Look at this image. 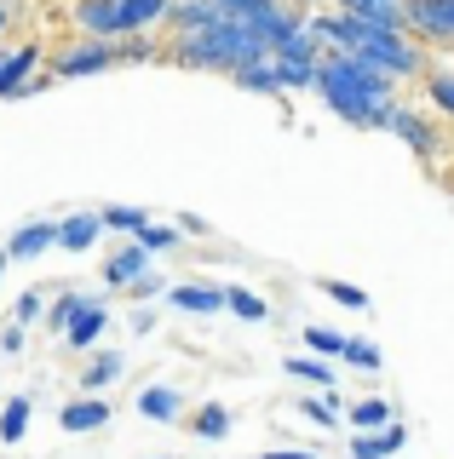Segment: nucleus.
Masks as SVG:
<instances>
[{
  "mask_svg": "<svg viewBox=\"0 0 454 459\" xmlns=\"http://www.w3.org/2000/svg\"><path fill=\"white\" fill-rule=\"evenodd\" d=\"M317 98L328 104V115H339L357 133H391L397 115V75L380 69L362 52H328L317 64Z\"/></svg>",
  "mask_w": 454,
  "mask_h": 459,
  "instance_id": "f257e3e1",
  "label": "nucleus"
},
{
  "mask_svg": "<svg viewBox=\"0 0 454 459\" xmlns=\"http://www.w3.org/2000/svg\"><path fill=\"white\" fill-rule=\"evenodd\" d=\"M167 57L179 69H207V75H236L242 64H259V57H276L271 40L259 35L248 18H219L207 29H184V35L167 40Z\"/></svg>",
  "mask_w": 454,
  "mask_h": 459,
  "instance_id": "f03ea898",
  "label": "nucleus"
},
{
  "mask_svg": "<svg viewBox=\"0 0 454 459\" xmlns=\"http://www.w3.org/2000/svg\"><path fill=\"white\" fill-rule=\"evenodd\" d=\"M362 57H374L380 69H391L397 81H425V47L415 35H408V29H368V40L357 47Z\"/></svg>",
  "mask_w": 454,
  "mask_h": 459,
  "instance_id": "7ed1b4c3",
  "label": "nucleus"
},
{
  "mask_svg": "<svg viewBox=\"0 0 454 459\" xmlns=\"http://www.w3.org/2000/svg\"><path fill=\"white\" fill-rule=\"evenodd\" d=\"M116 64H121V40H98V35H75L69 47L52 52V75L58 81H92Z\"/></svg>",
  "mask_w": 454,
  "mask_h": 459,
  "instance_id": "20e7f679",
  "label": "nucleus"
},
{
  "mask_svg": "<svg viewBox=\"0 0 454 459\" xmlns=\"http://www.w3.org/2000/svg\"><path fill=\"white\" fill-rule=\"evenodd\" d=\"M408 35L437 52H454V0H403Z\"/></svg>",
  "mask_w": 454,
  "mask_h": 459,
  "instance_id": "39448f33",
  "label": "nucleus"
},
{
  "mask_svg": "<svg viewBox=\"0 0 454 459\" xmlns=\"http://www.w3.org/2000/svg\"><path fill=\"white\" fill-rule=\"evenodd\" d=\"M40 64H47L40 40H18V47H0V104H12V98L30 92V81L40 75Z\"/></svg>",
  "mask_w": 454,
  "mask_h": 459,
  "instance_id": "423d86ee",
  "label": "nucleus"
},
{
  "mask_svg": "<svg viewBox=\"0 0 454 459\" xmlns=\"http://www.w3.org/2000/svg\"><path fill=\"white\" fill-rule=\"evenodd\" d=\"M391 133L403 138L420 161H437V155H443V133H437V121H432V115H420V109H408V104H397Z\"/></svg>",
  "mask_w": 454,
  "mask_h": 459,
  "instance_id": "0eeeda50",
  "label": "nucleus"
},
{
  "mask_svg": "<svg viewBox=\"0 0 454 459\" xmlns=\"http://www.w3.org/2000/svg\"><path fill=\"white\" fill-rule=\"evenodd\" d=\"M109 322H116V316H109V305L98 293H87V305L75 310V322H69V333H64V344L69 351H98V344H104V333H109Z\"/></svg>",
  "mask_w": 454,
  "mask_h": 459,
  "instance_id": "6e6552de",
  "label": "nucleus"
},
{
  "mask_svg": "<svg viewBox=\"0 0 454 459\" xmlns=\"http://www.w3.org/2000/svg\"><path fill=\"white\" fill-rule=\"evenodd\" d=\"M69 23H75V35L121 40V0H69Z\"/></svg>",
  "mask_w": 454,
  "mask_h": 459,
  "instance_id": "1a4fd4ad",
  "label": "nucleus"
},
{
  "mask_svg": "<svg viewBox=\"0 0 454 459\" xmlns=\"http://www.w3.org/2000/svg\"><path fill=\"white\" fill-rule=\"evenodd\" d=\"M150 247L144 241H133L127 236V247H116V253H104V287H116V293H127L138 276H150Z\"/></svg>",
  "mask_w": 454,
  "mask_h": 459,
  "instance_id": "9d476101",
  "label": "nucleus"
},
{
  "mask_svg": "<svg viewBox=\"0 0 454 459\" xmlns=\"http://www.w3.org/2000/svg\"><path fill=\"white\" fill-rule=\"evenodd\" d=\"M167 305L184 316H219V310H231V293L213 281H173L167 287Z\"/></svg>",
  "mask_w": 454,
  "mask_h": 459,
  "instance_id": "9b49d317",
  "label": "nucleus"
},
{
  "mask_svg": "<svg viewBox=\"0 0 454 459\" xmlns=\"http://www.w3.org/2000/svg\"><path fill=\"white\" fill-rule=\"evenodd\" d=\"M58 230H64V219H30V224H18L6 236L12 264H23V258H40L47 247H58Z\"/></svg>",
  "mask_w": 454,
  "mask_h": 459,
  "instance_id": "f8f14e48",
  "label": "nucleus"
},
{
  "mask_svg": "<svg viewBox=\"0 0 454 459\" xmlns=\"http://www.w3.org/2000/svg\"><path fill=\"white\" fill-rule=\"evenodd\" d=\"M109 413H116V408H109V396L81 391V396L58 413V430H69V437H87V430H104V425H109Z\"/></svg>",
  "mask_w": 454,
  "mask_h": 459,
  "instance_id": "ddd939ff",
  "label": "nucleus"
},
{
  "mask_svg": "<svg viewBox=\"0 0 454 459\" xmlns=\"http://www.w3.org/2000/svg\"><path fill=\"white\" fill-rule=\"evenodd\" d=\"M127 373V362H121V351H109V344H98V351H87V362H81V391H92V396H104L109 385H116Z\"/></svg>",
  "mask_w": 454,
  "mask_h": 459,
  "instance_id": "4468645a",
  "label": "nucleus"
},
{
  "mask_svg": "<svg viewBox=\"0 0 454 459\" xmlns=\"http://www.w3.org/2000/svg\"><path fill=\"white\" fill-rule=\"evenodd\" d=\"M133 408L144 413L150 425H179L184 420V391H179V385H144Z\"/></svg>",
  "mask_w": 454,
  "mask_h": 459,
  "instance_id": "2eb2a0df",
  "label": "nucleus"
},
{
  "mask_svg": "<svg viewBox=\"0 0 454 459\" xmlns=\"http://www.w3.org/2000/svg\"><path fill=\"white\" fill-rule=\"evenodd\" d=\"M179 0H121V35H155L167 29Z\"/></svg>",
  "mask_w": 454,
  "mask_h": 459,
  "instance_id": "dca6fc26",
  "label": "nucleus"
},
{
  "mask_svg": "<svg viewBox=\"0 0 454 459\" xmlns=\"http://www.w3.org/2000/svg\"><path fill=\"white\" fill-rule=\"evenodd\" d=\"M104 230H109V224H104V212L81 207V212H69V219H64V230H58V247H64V253H92Z\"/></svg>",
  "mask_w": 454,
  "mask_h": 459,
  "instance_id": "f3484780",
  "label": "nucleus"
},
{
  "mask_svg": "<svg viewBox=\"0 0 454 459\" xmlns=\"http://www.w3.org/2000/svg\"><path fill=\"white\" fill-rule=\"evenodd\" d=\"M408 448V430L403 425H386V430H357L351 437V459H391V454H403Z\"/></svg>",
  "mask_w": 454,
  "mask_h": 459,
  "instance_id": "a211bd4d",
  "label": "nucleus"
},
{
  "mask_svg": "<svg viewBox=\"0 0 454 459\" xmlns=\"http://www.w3.org/2000/svg\"><path fill=\"white\" fill-rule=\"evenodd\" d=\"M276 57H282V64H305V69H317L322 57H328V40H322L317 29H310V18H305V23H300V29H293V35L276 47Z\"/></svg>",
  "mask_w": 454,
  "mask_h": 459,
  "instance_id": "6ab92c4d",
  "label": "nucleus"
},
{
  "mask_svg": "<svg viewBox=\"0 0 454 459\" xmlns=\"http://www.w3.org/2000/svg\"><path fill=\"white\" fill-rule=\"evenodd\" d=\"M339 12L362 18L368 29H408V12H403V0H339Z\"/></svg>",
  "mask_w": 454,
  "mask_h": 459,
  "instance_id": "aec40b11",
  "label": "nucleus"
},
{
  "mask_svg": "<svg viewBox=\"0 0 454 459\" xmlns=\"http://www.w3.org/2000/svg\"><path fill=\"white\" fill-rule=\"evenodd\" d=\"M300 413H305V420L317 425V430H339L351 408L339 402V391H310V396H300Z\"/></svg>",
  "mask_w": 454,
  "mask_h": 459,
  "instance_id": "412c9836",
  "label": "nucleus"
},
{
  "mask_svg": "<svg viewBox=\"0 0 454 459\" xmlns=\"http://www.w3.org/2000/svg\"><path fill=\"white\" fill-rule=\"evenodd\" d=\"M236 92H259V98H282V75H276V57H259V64L236 69Z\"/></svg>",
  "mask_w": 454,
  "mask_h": 459,
  "instance_id": "4be33fe9",
  "label": "nucleus"
},
{
  "mask_svg": "<svg viewBox=\"0 0 454 459\" xmlns=\"http://www.w3.org/2000/svg\"><path fill=\"white\" fill-rule=\"evenodd\" d=\"M282 373H293V379H305L310 391H339V373L328 368V356H288V362H282Z\"/></svg>",
  "mask_w": 454,
  "mask_h": 459,
  "instance_id": "5701e85b",
  "label": "nucleus"
},
{
  "mask_svg": "<svg viewBox=\"0 0 454 459\" xmlns=\"http://www.w3.org/2000/svg\"><path fill=\"white\" fill-rule=\"evenodd\" d=\"M219 18H224L219 0H179L173 18H167V29H173V35H184V29H207V23H219Z\"/></svg>",
  "mask_w": 454,
  "mask_h": 459,
  "instance_id": "b1692460",
  "label": "nucleus"
},
{
  "mask_svg": "<svg viewBox=\"0 0 454 459\" xmlns=\"http://www.w3.org/2000/svg\"><path fill=\"white\" fill-rule=\"evenodd\" d=\"M190 430H196L202 442H224V437L236 430V420H231V408H224V402H207V408L190 413Z\"/></svg>",
  "mask_w": 454,
  "mask_h": 459,
  "instance_id": "393cba45",
  "label": "nucleus"
},
{
  "mask_svg": "<svg viewBox=\"0 0 454 459\" xmlns=\"http://www.w3.org/2000/svg\"><path fill=\"white\" fill-rule=\"evenodd\" d=\"M391 420H397V408L386 396H362V402H351V413H345L351 430H386Z\"/></svg>",
  "mask_w": 454,
  "mask_h": 459,
  "instance_id": "a878e982",
  "label": "nucleus"
},
{
  "mask_svg": "<svg viewBox=\"0 0 454 459\" xmlns=\"http://www.w3.org/2000/svg\"><path fill=\"white\" fill-rule=\"evenodd\" d=\"M30 413H35L30 396H6V408H0V442H6V448H18V442H23V430H30Z\"/></svg>",
  "mask_w": 454,
  "mask_h": 459,
  "instance_id": "bb28decb",
  "label": "nucleus"
},
{
  "mask_svg": "<svg viewBox=\"0 0 454 459\" xmlns=\"http://www.w3.org/2000/svg\"><path fill=\"white\" fill-rule=\"evenodd\" d=\"M420 86H425V104L454 121V69H425V81H420Z\"/></svg>",
  "mask_w": 454,
  "mask_h": 459,
  "instance_id": "cd10ccee",
  "label": "nucleus"
},
{
  "mask_svg": "<svg viewBox=\"0 0 454 459\" xmlns=\"http://www.w3.org/2000/svg\"><path fill=\"white\" fill-rule=\"evenodd\" d=\"M81 305H87V293H75V287H69V293H58V299H52V305H47V322H40V327H47V333H69V322H75V310Z\"/></svg>",
  "mask_w": 454,
  "mask_h": 459,
  "instance_id": "c85d7f7f",
  "label": "nucleus"
},
{
  "mask_svg": "<svg viewBox=\"0 0 454 459\" xmlns=\"http://www.w3.org/2000/svg\"><path fill=\"white\" fill-rule=\"evenodd\" d=\"M339 362H351L357 373H380V368H386V351H380L374 339H357V333H351V339H345V356H339Z\"/></svg>",
  "mask_w": 454,
  "mask_h": 459,
  "instance_id": "c756f323",
  "label": "nucleus"
},
{
  "mask_svg": "<svg viewBox=\"0 0 454 459\" xmlns=\"http://www.w3.org/2000/svg\"><path fill=\"white\" fill-rule=\"evenodd\" d=\"M98 212H104V224H109V230H121V236H138V230H150V224H155L144 207H121V201H109V207H98Z\"/></svg>",
  "mask_w": 454,
  "mask_h": 459,
  "instance_id": "7c9ffc66",
  "label": "nucleus"
},
{
  "mask_svg": "<svg viewBox=\"0 0 454 459\" xmlns=\"http://www.w3.org/2000/svg\"><path fill=\"white\" fill-rule=\"evenodd\" d=\"M155 57H167V40H155V35H121V64H155Z\"/></svg>",
  "mask_w": 454,
  "mask_h": 459,
  "instance_id": "2f4dec72",
  "label": "nucleus"
},
{
  "mask_svg": "<svg viewBox=\"0 0 454 459\" xmlns=\"http://www.w3.org/2000/svg\"><path fill=\"white\" fill-rule=\"evenodd\" d=\"M12 322H18V327L47 322V293H40V287H23V293H18V305H12Z\"/></svg>",
  "mask_w": 454,
  "mask_h": 459,
  "instance_id": "473e14b6",
  "label": "nucleus"
},
{
  "mask_svg": "<svg viewBox=\"0 0 454 459\" xmlns=\"http://www.w3.org/2000/svg\"><path fill=\"white\" fill-rule=\"evenodd\" d=\"M224 293H231V316H242V322H265V316H271V305H265L253 287H224Z\"/></svg>",
  "mask_w": 454,
  "mask_h": 459,
  "instance_id": "72a5a7b5",
  "label": "nucleus"
},
{
  "mask_svg": "<svg viewBox=\"0 0 454 459\" xmlns=\"http://www.w3.org/2000/svg\"><path fill=\"white\" fill-rule=\"evenodd\" d=\"M317 287H322V293L334 299V305H345V310H368V305H374V299H368L357 281H334V276H322Z\"/></svg>",
  "mask_w": 454,
  "mask_h": 459,
  "instance_id": "f704fd0d",
  "label": "nucleus"
},
{
  "mask_svg": "<svg viewBox=\"0 0 454 459\" xmlns=\"http://www.w3.org/2000/svg\"><path fill=\"white\" fill-rule=\"evenodd\" d=\"M133 241H144L150 253H173V247H184V230L179 224H150V230H138Z\"/></svg>",
  "mask_w": 454,
  "mask_h": 459,
  "instance_id": "c9c22d12",
  "label": "nucleus"
},
{
  "mask_svg": "<svg viewBox=\"0 0 454 459\" xmlns=\"http://www.w3.org/2000/svg\"><path fill=\"white\" fill-rule=\"evenodd\" d=\"M305 351H317V356H328V362H334V356H345V333L310 322V327H305Z\"/></svg>",
  "mask_w": 454,
  "mask_h": 459,
  "instance_id": "e433bc0d",
  "label": "nucleus"
},
{
  "mask_svg": "<svg viewBox=\"0 0 454 459\" xmlns=\"http://www.w3.org/2000/svg\"><path fill=\"white\" fill-rule=\"evenodd\" d=\"M167 287H173V281L150 270V276H138L133 287H127V299H133V305H150V299H167Z\"/></svg>",
  "mask_w": 454,
  "mask_h": 459,
  "instance_id": "4c0bfd02",
  "label": "nucleus"
},
{
  "mask_svg": "<svg viewBox=\"0 0 454 459\" xmlns=\"http://www.w3.org/2000/svg\"><path fill=\"white\" fill-rule=\"evenodd\" d=\"M173 224L184 230V241H202V236H213V224H207V219H196V212H179Z\"/></svg>",
  "mask_w": 454,
  "mask_h": 459,
  "instance_id": "58836bf2",
  "label": "nucleus"
},
{
  "mask_svg": "<svg viewBox=\"0 0 454 459\" xmlns=\"http://www.w3.org/2000/svg\"><path fill=\"white\" fill-rule=\"evenodd\" d=\"M127 327H133L138 339H144V333H155V310H150V305H133V322H127Z\"/></svg>",
  "mask_w": 454,
  "mask_h": 459,
  "instance_id": "ea45409f",
  "label": "nucleus"
},
{
  "mask_svg": "<svg viewBox=\"0 0 454 459\" xmlns=\"http://www.w3.org/2000/svg\"><path fill=\"white\" fill-rule=\"evenodd\" d=\"M23 351V327L12 322V327H0V356H18Z\"/></svg>",
  "mask_w": 454,
  "mask_h": 459,
  "instance_id": "a19ab883",
  "label": "nucleus"
},
{
  "mask_svg": "<svg viewBox=\"0 0 454 459\" xmlns=\"http://www.w3.org/2000/svg\"><path fill=\"white\" fill-rule=\"evenodd\" d=\"M259 459H322V454H310V448H265Z\"/></svg>",
  "mask_w": 454,
  "mask_h": 459,
  "instance_id": "79ce46f5",
  "label": "nucleus"
},
{
  "mask_svg": "<svg viewBox=\"0 0 454 459\" xmlns=\"http://www.w3.org/2000/svg\"><path fill=\"white\" fill-rule=\"evenodd\" d=\"M12 29V0H0V35Z\"/></svg>",
  "mask_w": 454,
  "mask_h": 459,
  "instance_id": "37998d69",
  "label": "nucleus"
},
{
  "mask_svg": "<svg viewBox=\"0 0 454 459\" xmlns=\"http://www.w3.org/2000/svg\"><path fill=\"white\" fill-rule=\"evenodd\" d=\"M6 264H12V253H6V247H0V281H6Z\"/></svg>",
  "mask_w": 454,
  "mask_h": 459,
  "instance_id": "c03bdc74",
  "label": "nucleus"
}]
</instances>
